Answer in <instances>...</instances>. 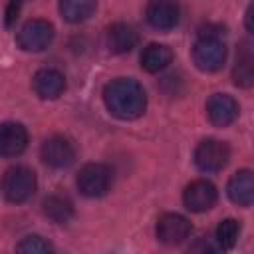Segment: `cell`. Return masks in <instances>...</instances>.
Returning <instances> with one entry per match:
<instances>
[{
	"mask_svg": "<svg viewBox=\"0 0 254 254\" xmlns=\"http://www.w3.org/2000/svg\"><path fill=\"white\" fill-rule=\"evenodd\" d=\"M107 111L117 119H137L147 107V93L143 85L131 77H117L103 89Z\"/></svg>",
	"mask_w": 254,
	"mask_h": 254,
	"instance_id": "obj_1",
	"label": "cell"
},
{
	"mask_svg": "<svg viewBox=\"0 0 254 254\" xmlns=\"http://www.w3.org/2000/svg\"><path fill=\"white\" fill-rule=\"evenodd\" d=\"M36 173L24 165L10 167L0 181V190L8 202H26L36 192Z\"/></svg>",
	"mask_w": 254,
	"mask_h": 254,
	"instance_id": "obj_2",
	"label": "cell"
},
{
	"mask_svg": "<svg viewBox=\"0 0 254 254\" xmlns=\"http://www.w3.org/2000/svg\"><path fill=\"white\" fill-rule=\"evenodd\" d=\"M111 169L103 163H87L81 167L77 179H75V185L79 189V192L83 196H89V198H97V196H103L109 187H111Z\"/></svg>",
	"mask_w": 254,
	"mask_h": 254,
	"instance_id": "obj_3",
	"label": "cell"
},
{
	"mask_svg": "<svg viewBox=\"0 0 254 254\" xmlns=\"http://www.w3.org/2000/svg\"><path fill=\"white\" fill-rule=\"evenodd\" d=\"M54 40V26L44 18L28 20L16 34V42L24 52H42Z\"/></svg>",
	"mask_w": 254,
	"mask_h": 254,
	"instance_id": "obj_4",
	"label": "cell"
},
{
	"mask_svg": "<svg viewBox=\"0 0 254 254\" xmlns=\"http://www.w3.org/2000/svg\"><path fill=\"white\" fill-rule=\"evenodd\" d=\"M192 62L200 71H218L226 62V46L220 38H198L192 46Z\"/></svg>",
	"mask_w": 254,
	"mask_h": 254,
	"instance_id": "obj_5",
	"label": "cell"
},
{
	"mask_svg": "<svg viewBox=\"0 0 254 254\" xmlns=\"http://www.w3.org/2000/svg\"><path fill=\"white\" fill-rule=\"evenodd\" d=\"M230 159V149L224 141L204 139L194 149V165L202 173H218L226 167Z\"/></svg>",
	"mask_w": 254,
	"mask_h": 254,
	"instance_id": "obj_6",
	"label": "cell"
},
{
	"mask_svg": "<svg viewBox=\"0 0 254 254\" xmlns=\"http://www.w3.org/2000/svg\"><path fill=\"white\" fill-rule=\"evenodd\" d=\"M42 161L52 169H65L75 159V147L73 143L64 135H52L42 143L40 149Z\"/></svg>",
	"mask_w": 254,
	"mask_h": 254,
	"instance_id": "obj_7",
	"label": "cell"
},
{
	"mask_svg": "<svg viewBox=\"0 0 254 254\" xmlns=\"http://www.w3.org/2000/svg\"><path fill=\"white\" fill-rule=\"evenodd\" d=\"M145 18L155 30H173L179 24L181 8L177 0H149Z\"/></svg>",
	"mask_w": 254,
	"mask_h": 254,
	"instance_id": "obj_8",
	"label": "cell"
},
{
	"mask_svg": "<svg viewBox=\"0 0 254 254\" xmlns=\"http://www.w3.org/2000/svg\"><path fill=\"white\" fill-rule=\"evenodd\" d=\"M216 198H218L216 187L210 181H204V179L192 181L190 185H187V189L183 192L185 206L192 212H204V210L212 208Z\"/></svg>",
	"mask_w": 254,
	"mask_h": 254,
	"instance_id": "obj_9",
	"label": "cell"
},
{
	"mask_svg": "<svg viewBox=\"0 0 254 254\" xmlns=\"http://www.w3.org/2000/svg\"><path fill=\"white\" fill-rule=\"evenodd\" d=\"M155 232H157L159 242H163L167 246H175V244H181L189 238L190 222L185 216L177 214V212H167L159 218Z\"/></svg>",
	"mask_w": 254,
	"mask_h": 254,
	"instance_id": "obj_10",
	"label": "cell"
},
{
	"mask_svg": "<svg viewBox=\"0 0 254 254\" xmlns=\"http://www.w3.org/2000/svg\"><path fill=\"white\" fill-rule=\"evenodd\" d=\"M206 115L212 125L228 127L238 117V103L228 93H212L206 101Z\"/></svg>",
	"mask_w": 254,
	"mask_h": 254,
	"instance_id": "obj_11",
	"label": "cell"
},
{
	"mask_svg": "<svg viewBox=\"0 0 254 254\" xmlns=\"http://www.w3.org/2000/svg\"><path fill=\"white\" fill-rule=\"evenodd\" d=\"M28 147V131L22 123H0V157H18Z\"/></svg>",
	"mask_w": 254,
	"mask_h": 254,
	"instance_id": "obj_12",
	"label": "cell"
},
{
	"mask_svg": "<svg viewBox=\"0 0 254 254\" xmlns=\"http://www.w3.org/2000/svg\"><path fill=\"white\" fill-rule=\"evenodd\" d=\"M32 87L42 99H58L65 89V77L60 69L42 67L34 73Z\"/></svg>",
	"mask_w": 254,
	"mask_h": 254,
	"instance_id": "obj_13",
	"label": "cell"
},
{
	"mask_svg": "<svg viewBox=\"0 0 254 254\" xmlns=\"http://www.w3.org/2000/svg\"><path fill=\"white\" fill-rule=\"evenodd\" d=\"M228 198L238 206H250L254 200V175L248 169L236 171L226 185Z\"/></svg>",
	"mask_w": 254,
	"mask_h": 254,
	"instance_id": "obj_14",
	"label": "cell"
},
{
	"mask_svg": "<svg viewBox=\"0 0 254 254\" xmlns=\"http://www.w3.org/2000/svg\"><path fill=\"white\" fill-rule=\"evenodd\" d=\"M139 42V36L133 26L125 22H115L107 30V48L113 54H127L131 52Z\"/></svg>",
	"mask_w": 254,
	"mask_h": 254,
	"instance_id": "obj_15",
	"label": "cell"
},
{
	"mask_svg": "<svg viewBox=\"0 0 254 254\" xmlns=\"http://www.w3.org/2000/svg\"><path fill=\"white\" fill-rule=\"evenodd\" d=\"M232 79L238 87H252L254 83V52L248 40L242 42L238 48L236 64L232 69Z\"/></svg>",
	"mask_w": 254,
	"mask_h": 254,
	"instance_id": "obj_16",
	"label": "cell"
},
{
	"mask_svg": "<svg viewBox=\"0 0 254 254\" xmlns=\"http://www.w3.org/2000/svg\"><path fill=\"white\" fill-rule=\"evenodd\" d=\"M173 62V50L165 44H149L141 54V67L149 73L163 71Z\"/></svg>",
	"mask_w": 254,
	"mask_h": 254,
	"instance_id": "obj_17",
	"label": "cell"
},
{
	"mask_svg": "<svg viewBox=\"0 0 254 254\" xmlns=\"http://www.w3.org/2000/svg\"><path fill=\"white\" fill-rule=\"evenodd\" d=\"M42 212L52 222L64 224V222H67L73 216V204H71V200L67 196L54 192V194H48L42 200Z\"/></svg>",
	"mask_w": 254,
	"mask_h": 254,
	"instance_id": "obj_18",
	"label": "cell"
},
{
	"mask_svg": "<svg viewBox=\"0 0 254 254\" xmlns=\"http://www.w3.org/2000/svg\"><path fill=\"white\" fill-rule=\"evenodd\" d=\"M58 8L64 20L71 24H79L93 16L97 8V0H60Z\"/></svg>",
	"mask_w": 254,
	"mask_h": 254,
	"instance_id": "obj_19",
	"label": "cell"
},
{
	"mask_svg": "<svg viewBox=\"0 0 254 254\" xmlns=\"http://www.w3.org/2000/svg\"><path fill=\"white\" fill-rule=\"evenodd\" d=\"M238 234H240V222L238 220H234V218L220 220L218 226H216V244H218V248H222V250L234 248V244L238 240Z\"/></svg>",
	"mask_w": 254,
	"mask_h": 254,
	"instance_id": "obj_20",
	"label": "cell"
},
{
	"mask_svg": "<svg viewBox=\"0 0 254 254\" xmlns=\"http://www.w3.org/2000/svg\"><path fill=\"white\" fill-rule=\"evenodd\" d=\"M16 250L18 252H32V254H42V252H52L54 250V246L46 240V238H42V236H38V234H28V236H24L18 244H16Z\"/></svg>",
	"mask_w": 254,
	"mask_h": 254,
	"instance_id": "obj_21",
	"label": "cell"
},
{
	"mask_svg": "<svg viewBox=\"0 0 254 254\" xmlns=\"http://www.w3.org/2000/svg\"><path fill=\"white\" fill-rule=\"evenodd\" d=\"M224 34V28L218 24H204L198 28V38H220Z\"/></svg>",
	"mask_w": 254,
	"mask_h": 254,
	"instance_id": "obj_22",
	"label": "cell"
},
{
	"mask_svg": "<svg viewBox=\"0 0 254 254\" xmlns=\"http://www.w3.org/2000/svg\"><path fill=\"white\" fill-rule=\"evenodd\" d=\"M20 4H22V0H10L8 10H6V26H12V24H14V20L18 18Z\"/></svg>",
	"mask_w": 254,
	"mask_h": 254,
	"instance_id": "obj_23",
	"label": "cell"
},
{
	"mask_svg": "<svg viewBox=\"0 0 254 254\" xmlns=\"http://www.w3.org/2000/svg\"><path fill=\"white\" fill-rule=\"evenodd\" d=\"M252 6H248V10H246V30L248 32H252L254 30V26H252Z\"/></svg>",
	"mask_w": 254,
	"mask_h": 254,
	"instance_id": "obj_24",
	"label": "cell"
}]
</instances>
